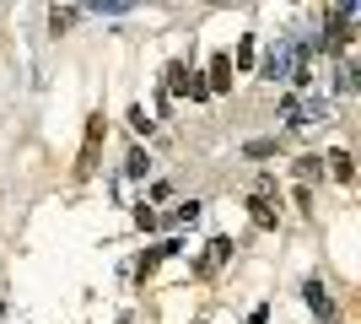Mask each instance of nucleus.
Segmentation results:
<instances>
[{
    "mask_svg": "<svg viewBox=\"0 0 361 324\" xmlns=\"http://www.w3.org/2000/svg\"><path fill=\"white\" fill-rule=\"evenodd\" d=\"M291 60H297V38H275L270 49H264V60H259V76L264 81H275V76H291Z\"/></svg>",
    "mask_w": 361,
    "mask_h": 324,
    "instance_id": "obj_1",
    "label": "nucleus"
},
{
    "mask_svg": "<svg viewBox=\"0 0 361 324\" xmlns=\"http://www.w3.org/2000/svg\"><path fill=\"white\" fill-rule=\"evenodd\" d=\"M97 152H103V114L97 119H87V140H81V162H75V173L87 179L92 168H97Z\"/></svg>",
    "mask_w": 361,
    "mask_h": 324,
    "instance_id": "obj_2",
    "label": "nucleus"
},
{
    "mask_svg": "<svg viewBox=\"0 0 361 324\" xmlns=\"http://www.w3.org/2000/svg\"><path fill=\"white\" fill-rule=\"evenodd\" d=\"M226 260H232V238H211V244H205V254L195 260V270H200V276H211V270H221Z\"/></svg>",
    "mask_w": 361,
    "mask_h": 324,
    "instance_id": "obj_3",
    "label": "nucleus"
},
{
    "mask_svg": "<svg viewBox=\"0 0 361 324\" xmlns=\"http://www.w3.org/2000/svg\"><path fill=\"white\" fill-rule=\"evenodd\" d=\"M302 297H307V308L318 313V319H334V303H329V287H324V281H307V287H302Z\"/></svg>",
    "mask_w": 361,
    "mask_h": 324,
    "instance_id": "obj_4",
    "label": "nucleus"
},
{
    "mask_svg": "<svg viewBox=\"0 0 361 324\" xmlns=\"http://www.w3.org/2000/svg\"><path fill=\"white\" fill-rule=\"evenodd\" d=\"M205 92H232V54H216L211 76H205Z\"/></svg>",
    "mask_w": 361,
    "mask_h": 324,
    "instance_id": "obj_5",
    "label": "nucleus"
},
{
    "mask_svg": "<svg viewBox=\"0 0 361 324\" xmlns=\"http://www.w3.org/2000/svg\"><path fill=\"white\" fill-rule=\"evenodd\" d=\"M167 254H178V244H173V238H167V244H157V248H146V254H140V260H135V276L146 281L151 270H157V265L167 260Z\"/></svg>",
    "mask_w": 361,
    "mask_h": 324,
    "instance_id": "obj_6",
    "label": "nucleus"
},
{
    "mask_svg": "<svg viewBox=\"0 0 361 324\" xmlns=\"http://www.w3.org/2000/svg\"><path fill=\"white\" fill-rule=\"evenodd\" d=\"M162 87H167V92H173V97H189V65H183V60H173V65H167V71H162Z\"/></svg>",
    "mask_w": 361,
    "mask_h": 324,
    "instance_id": "obj_7",
    "label": "nucleus"
},
{
    "mask_svg": "<svg viewBox=\"0 0 361 324\" xmlns=\"http://www.w3.org/2000/svg\"><path fill=\"white\" fill-rule=\"evenodd\" d=\"M324 162H329V173L340 179V184H350V179H356V162H350V152H345V146H334V152L324 157Z\"/></svg>",
    "mask_w": 361,
    "mask_h": 324,
    "instance_id": "obj_8",
    "label": "nucleus"
},
{
    "mask_svg": "<svg viewBox=\"0 0 361 324\" xmlns=\"http://www.w3.org/2000/svg\"><path fill=\"white\" fill-rule=\"evenodd\" d=\"M200 211H205L200 200H183V205H173V216H167V222H173V227H195Z\"/></svg>",
    "mask_w": 361,
    "mask_h": 324,
    "instance_id": "obj_9",
    "label": "nucleus"
},
{
    "mask_svg": "<svg viewBox=\"0 0 361 324\" xmlns=\"http://www.w3.org/2000/svg\"><path fill=\"white\" fill-rule=\"evenodd\" d=\"M248 216H254V227H275V211H270V200H264V195H254V200H248Z\"/></svg>",
    "mask_w": 361,
    "mask_h": 324,
    "instance_id": "obj_10",
    "label": "nucleus"
},
{
    "mask_svg": "<svg viewBox=\"0 0 361 324\" xmlns=\"http://www.w3.org/2000/svg\"><path fill=\"white\" fill-rule=\"evenodd\" d=\"M318 119H329V97H307L302 103V124H318Z\"/></svg>",
    "mask_w": 361,
    "mask_h": 324,
    "instance_id": "obj_11",
    "label": "nucleus"
},
{
    "mask_svg": "<svg viewBox=\"0 0 361 324\" xmlns=\"http://www.w3.org/2000/svg\"><path fill=\"white\" fill-rule=\"evenodd\" d=\"M334 92H340V97L356 92V65H340V71H334Z\"/></svg>",
    "mask_w": 361,
    "mask_h": 324,
    "instance_id": "obj_12",
    "label": "nucleus"
},
{
    "mask_svg": "<svg viewBox=\"0 0 361 324\" xmlns=\"http://www.w3.org/2000/svg\"><path fill=\"white\" fill-rule=\"evenodd\" d=\"M92 16H130V0H97V6H87Z\"/></svg>",
    "mask_w": 361,
    "mask_h": 324,
    "instance_id": "obj_13",
    "label": "nucleus"
},
{
    "mask_svg": "<svg viewBox=\"0 0 361 324\" xmlns=\"http://www.w3.org/2000/svg\"><path fill=\"white\" fill-rule=\"evenodd\" d=\"M146 168H151V157L140 152V146H135L130 157H124V173H130V179H146Z\"/></svg>",
    "mask_w": 361,
    "mask_h": 324,
    "instance_id": "obj_14",
    "label": "nucleus"
},
{
    "mask_svg": "<svg viewBox=\"0 0 361 324\" xmlns=\"http://www.w3.org/2000/svg\"><path fill=\"white\" fill-rule=\"evenodd\" d=\"M130 130H135V136H151V130H157V119H151V114H146V108H130Z\"/></svg>",
    "mask_w": 361,
    "mask_h": 324,
    "instance_id": "obj_15",
    "label": "nucleus"
},
{
    "mask_svg": "<svg viewBox=\"0 0 361 324\" xmlns=\"http://www.w3.org/2000/svg\"><path fill=\"white\" fill-rule=\"evenodd\" d=\"M135 227H140V232H157V227H162V216H157L146 200H140V205H135Z\"/></svg>",
    "mask_w": 361,
    "mask_h": 324,
    "instance_id": "obj_16",
    "label": "nucleus"
},
{
    "mask_svg": "<svg viewBox=\"0 0 361 324\" xmlns=\"http://www.w3.org/2000/svg\"><path fill=\"white\" fill-rule=\"evenodd\" d=\"M324 173V157H297V179L307 184V179H318Z\"/></svg>",
    "mask_w": 361,
    "mask_h": 324,
    "instance_id": "obj_17",
    "label": "nucleus"
},
{
    "mask_svg": "<svg viewBox=\"0 0 361 324\" xmlns=\"http://www.w3.org/2000/svg\"><path fill=\"white\" fill-rule=\"evenodd\" d=\"M71 22H75V11H60V6L49 11V28H54V32H65V28H71Z\"/></svg>",
    "mask_w": 361,
    "mask_h": 324,
    "instance_id": "obj_18",
    "label": "nucleus"
},
{
    "mask_svg": "<svg viewBox=\"0 0 361 324\" xmlns=\"http://www.w3.org/2000/svg\"><path fill=\"white\" fill-rule=\"evenodd\" d=\"M281 119H286V124H302V103H297V97H286V103H281Z\"/></svg>",
    "mask_w": 361,
    "mask_h": 324,
    "instance_id": "obj_19",
    "label": "nucleus"
},
{
    "mask_svg": "<svg viewBox=\"0 0 361 324\" xmlns=\"http://www.w3.org/2000/svg\"><path fill=\"white\" fill-rule=\"evenodd\" d=\"M243 152H248V157H275V140H248Z\"/></svg>",
    "mask_w": 361,
    "mask_h": 324,
    "instance_id": "obj_20",
    "label": "nucleus"
}]
</instances>
